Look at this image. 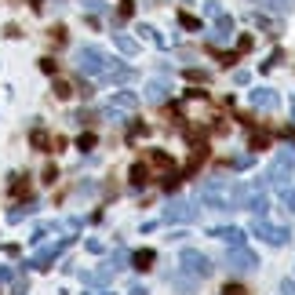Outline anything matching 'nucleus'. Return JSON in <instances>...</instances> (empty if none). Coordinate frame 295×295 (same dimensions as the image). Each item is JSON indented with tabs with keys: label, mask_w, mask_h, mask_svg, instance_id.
I'll return each instance as SVG.
<instances>
[{
	"label": "nucleus",
	"mask_w": 295,
	"mask_h": 295,
	"mask_svg": "<svg viewBox=\"0 0 295 295\" xmlns=\"http://www.w3.org/2000/svg\"><path fill=\"white\" fill-rule=\"evenodd\" d=\"M77 66H80L84 73H102V69H106V59H102V51H95V48H80V51H77Z\"/></svg>",
	"instance_id": "f257e3e1"
},
{
	"label": "nucleus",
	"mask_w": 295,
	"mask_h": 295,
	"mask_svg": "<svg viewBox=\"0 0 295 295\" xmlns=\"http://www.w3.org/2000/svg\"><path fill=\"white\" fill-rule=\"evenodd\" d=\"M251 102L263 106V109H270V106H277V95H273V91H255V95H251Z\"/></svg>",
	"instance_id": "f03ea898"
},
{
	"label": "nucleus",
	"mask_w": 295,
	"mask_h": 295,
	"mask_svg": "<svg viewBox=\"0 0 295 295\" xmlns=\"http://www.w3.org/2000/svg\"><path fill=\"white\" fill-rule=\"evenodd\" d=\"M109 106H113V109H132V106H135V95H113Z\"/></svg>",
	"instance_id": "7ed1b4c3"
},
{
	"label": "nucleus",
	"mask_w": 295,
	"mask_h": 295,
	"mask_svg": "<svg viewBox=\"0 0 295 295\" xmlns=\"http://www.w3.org/2000/svg\"><path fill=\"white\" fill-rule=\"evenodd\" d=\"M150 263H153V251H135V266L139 270H150Z\"/></svg>",
	"instance_id": "20e7f679"
},
{
	"label": "nucleus",
	"mask_w": 295,
	"mask_h": 295,
	"mask_svg": "<svg viewBox=\"0 0 295 295\" xmlns=\"http://www.w3.org/2000/svg\"><path fill=\"white\" fill-rule=\"evenodd\" d=\"M132 182H135V186H142V182H146V168H142V164H139V168H132Z\"/></svg>",
	"instance_id": "39448f33"
},
{
	"label": "nucleus",
	"mask_w": 295,
	"mask_h": 295,
	"mask_svg": "<svg viewBox=\"0 0 295 295\" xmlns=\"http://www.w3.org/2000/svg\"><path fill=\"white\" fill-rule=\"evenodd\" d=\"M164 91H168L164 84H150V99H164Z\"/></svg>",
	"instance_id": "423d86ee"
},
{
	"label": "nucleus",
	"mask_w": 295,
	"mask_h": 295,
	"mask_svg": "<svg viewBox=\"0 0 295 295\" xmlns=\"http://www.w3.org/2000/svg\"><path fill=\"white\" fill-rule=\"evenodd\" d=\"M77 146H80V150H91V146H95V135H80Z\"/></svg>",
	"instance_id": "0eeeda50"
},
{
	"label": "nucleus",
	"mask_w": 295,
	"mask_h": 295,
	"mask_svg": "<svg viewBox=\"0 0 295 295\" xmlns=\"http://www.w3.org/2000/svg\"><path fill=\"white\" fill-rule=\"evenodd\" d=\"M55 95H59V99H66V95H69V84H62V80H59V84H55Z\"/></svg>",
	"instance_id": "6e6552de"
},
{
	"label": "nucleus",
	"mask_w": 295,
	"mask_h": 295,
	"mask_svg": "<svg viewBox=\"0 0 295 295\" xmlns=\"http://www.w3.org/2000/svg\"><path fill=\"white\" fill-rule=\"evenodd\" d=\"M33 146H48V135L44 132H33Z\"/></svg>",
	"instance_id": "1a4fd4ad"
}]
</instances>
